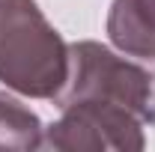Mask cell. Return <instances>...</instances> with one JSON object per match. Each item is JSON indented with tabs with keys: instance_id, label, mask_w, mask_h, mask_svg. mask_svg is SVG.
I'll return each instance as SVG.
<instances>
[{
	"instance_id": "obj_1",
	"label": "cell",
	"mask_w": 155,
	"mask_h": 152,
	"mask_svg": "<svg viewBox=\"0 0 155 152\" xmlns=\"http://www.w3.org/2000/svg\"><path fill=\"white\" fill-rule=\"evenodd\" d=\"M0 81L30 98H57L69 81V45L36 0H0Z\"/></svg>"
},
{
	"instance_id": "obj_2",
	"label": "cell",
	"mask_w": 155,
	"mask_h": 152,
	"mask_svg": "<svg viewBox=\"0 0 155 152\" xmlns=\"http://www.w3.org/2000/svg\"><path fill=\"white\" fill-rule=\"evenodd\" d=\"M54 101L60 107L72 101H104L155 125L152 75L90 39L69 45V81Z\"/></svg>"
},
{
	"instance_id": "obj_3",
	"label": "cell",
	"mask_w": 155,
	"mask_h": 152,
	"mask_svg": "<svg viewBox=\"0 0 155 152\" xmlns=\"http://www.w3.org/2000/svg\"><path fill=\"white\" fill-rule=\"evenodd\" d=\"M146 122L125 107L104 101H72L63 104V116L45 131L48 146L60 152H140Z\"/></svg>"
},
{
	"instance_id": "obj_4",
	"label": "cell",
	"mask_w": 155,
	"mask_h": 152,
	"mask_svg": "<svg viewBox=\"0 0 155 152\" xmlns=\"http://www.w3.org/2000/svg\"><path fill=\"white\" fill-rule=\"evenodd\" d=\"M107 39L128 57L155 60V0H114Z\"/></svg>"
},
{
	"instance_id": "obj_5",
	"label": "cell",
	"mask_w": 155,
	"mask_h": 152,
	"mask_svg": "<svg viewBox=\"0 0 155 152\" xmlns=\"http://www.w3.org/2000/svg\"><path fill=\"white\" fill-rule=\"evenodd\" d=\"M42 122L39 116L21 104L9 93H0V152L15 149V152H30L42 143Z\"/></svg>"
}]
</instances>
